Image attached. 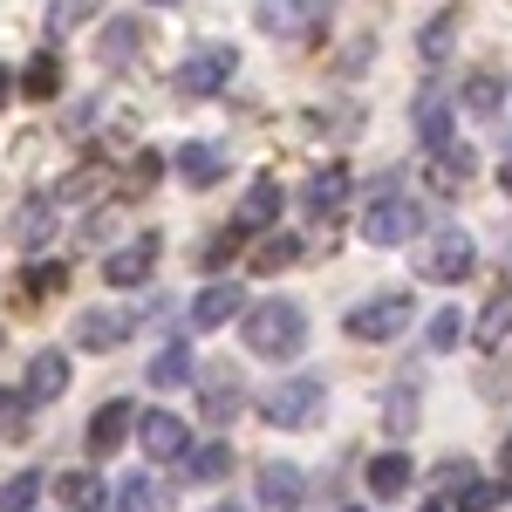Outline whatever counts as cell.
Wrapping results in <instances>:
<instances>
[{
	"label": "cell",
	"instance_id": "obj_1",
	"mask_svg": "<svg viewBox=\"0 0 512 512\" xmlns=\"http://www.w3.org/2000/svg\"><path fill=\"white\" fill-rule=\"evenodd\" d=\"M301 342H308V315H301V301H260V308H246V349H253V355L287 362Z\"/></svg>",
	"mask_w": 512,
	"mask_h": 512
},
{
	"label": "cell",
	"instance_id": "obj_2",
	"mask_svg": "<svg viewBox=\"0 0 512 512\" xmlns=\"http://www.w3.org/2000/svg\"><path fill=\"white\" fill-rule=\"evenodd\" d=\"M417 226H424V212H417V198H403V192L369 198V212H362V239L369 246H410Z\"/></svg>",
	"mask_w": 512,
	"mask_h": 512
},
{
	"label": "cell",
	"instance_id": "obj_3",
	"mask_svg": "<svg viewBox=\"0 0 512 512\" xmlns=\"http://www.w3.org/2000/svg\"><path fill=\"white\" fill-rule=\"evenodd\" d=\"M260 410L280 431H308V424H321V383L315 376H287V383H274V390L260 396Z\"/></svg>",
	"mask_w": 512,
	"mask_h": 512
},
{
	"label": "cell",
	"instance_id": "obj_4",
	"mask_svg": "<svg viewBox=\"0 0 512 512\" xmlns=\"http://www.w3.org/2000/svg\"><path fill=\"white\" fill-rule=\"evenodd\" d=\"M410 294H376V301H362V308H349L342 315V328H349L355 342H390V335H403L410 328Z\"/></svg>",
	"mask_w": 512,
	"mask_h": 512
},
{
	"label": "cell",
	"instance_id": "obj_5",
	"mask_svg": "<svg viewBox=\"0 0 512 512\" xmlns=\"http://www.w3.org/2000/svg\"><path fill=\"white\" fill-rule=\"evenodd\" d=\"M239 55L226 48V41H205V48H192L185 55V69H178V96H219L226 82H233Z\"/></svg>",
	"mask_w": 512,
	"mask_h": 512
},
{
	"label": "cell",
	"instance_id": "obj_6",
	"mask_svg": "<svg viewBox=\"0 0 512 512\" xmlns=\"http://www.w3.org/2000/svg\"><path fill=\"white\" fill-rule=\"evenodd\" d=\"M478 267V253H472V239L465 233H437L424 253H417V274L437 280V287H451V280H465Z\"/></svg>",
	"mask_w": 512,
	"mask_h": 512
},
{
	"label": "cell",
	"instance_id": "obj_7",
	"mask_svg": "<svg viewBox=\"0 0 512 512\" xmlns=\"http://www.w3.org/2000/svg\"><path fill=\"white\" fill-rule=\"evenodd\" d=\"M239 403H246V383H239L233 369H219V362L198 369V417H205V424H233Z\"/></svg>",
	"mask_w": 512,
	"mask_h": 512
},
{
	"label": "cell",
	"instance_id": "obj_8",
	"mask_svg": "<svg viewBox=\"0 0 512 512\" xmlns=\"http://www.w3.org/2000/svg\"><path fill=\"white\" fill-rule=\"evenodd\" d=\"M444 472H451V512H499L506 506L499 478H478L472 465H444Z\"/></svg>",
	"mask_w": 512,
	"mask_h": 512
},
{
	"label": "cell",
	"instance_id": "obj_9",
	"mask_svg": "<svg viewBox=\"0 0 512 512\" xmlns=\"http://www.w3.org/2000/svg\"><path fill=\"white\" fill-rule=\"evenodd\" d=\"M130 328H137V315H130V308H82V315H76V342L103 355V349H117Z\"/></svg>",
	"mask_w": 512,
	"mask_h": 512
},
{
	"label": "cell",
	"instance_id": "obj_10",
	"mask_svg": "<svg viewBox=\"0 0 512 512\" xmlns=\"http://www.w3.org/2000/svg\"><path fill=\"white\" fill-rule=\"evenodd\" d=\"M151 267H158V233L117 246V253L103 260V280H110V287H137V280H151Z\"/></svg>",
	"mask_w": 512,
	"mask_h": 512
},
{
	"label": "cell",
	"instance_id": "obj_11",
	"mask_svg": "<svg viewBox=\"0 0 512 512\" xmlns=\"http://www.w3.org/2000/svg\"><path fill=\"white\" fill-rule=\"evenodd\" d=\"M62 390H69V355L62 349L28 355V383H21V396H28V403H55Z\"/></svg>",
	"mask_w": 512,
	"mask_h": 512
},
{
	"label": "cell",
	"instance_id": "obj_12",
	"mask_svg": "<svg viewBox=\"0 0 512 512\" xmlns=\"http://www.w3.org/2000/svg\"><path fill=\"white\" fill-rule=\"evenodd\" d=\"M137 424H144V410H130V403H103V410H96V424H89V451H96V458H110Z\"/></svg>",
	"mask_w": 512,
	"mask_h": 512
},
{
	"label": "cell",
	"instance_id": "obj_13",
	"mask_svg": "<svg viewBox=\"0 0 512 512\" xmlns=\"http://www.w3.org/2000/svg\"><path fill=\"white\" fill-rule=\"evenodd\" d=\"M137 437H144V451L151 458H185V417H171V410H144V424H137Z\"/></svg>",
	"mask_w": 512,
	"mask_h": 512
},
{
	"label": "cell",
	"instance_id": "obj_14",
	"mask_svg": "<svg viewBox=\"0 0 512 512\" xmlns=\"http://www.w3.org/2000/svg\"><path fill=\"white\" fill-rule=\"evenodd\" d=\"M239 308H246V294L219 280V287H205V294L192 301V328H198V335H212V328H226V321H233Z\"/></svg>",
	"mask_w": 512,
	"mask_h": 512
},
{
	"label": "cell",
	"instance_id": "obj_15",
	"mask_svg": "<svg viewBox=\"0 0 512 512\" xmlns=\"http://www.w3.org/2000/svg\"><path fill=\"white\" fill-rule=\"evenodd\" d=\"M274 212H280V185L274 178H253L246 198H239V212H233V226L239 233H260V226H274Z\"/></svg>",
	"mask_w": 512,
	"mask_h": 512
},
{
	"label": "cell",
	"instance_id": "obj_16",
	"mask_svg": "<svg viewBox=\"0 0 512 512\" xmlns=\"http://www.w3.org/2000/svg\"><path fill=\"white\" fill-rule=\"evenodd\" d=\"M417 137H424V151H451V144H458V137H451V103H444V96H417Z\"/></svg>",
	"mask_w": 512,
	"mask_h": 512
},
{
	"label": "cell",
	"instance_id": "obj_17",
	"mask_svg": "<svg viewBox=\"0 0 512 512\" xmlns=\"http://www.w3.org/2000/svg\"><path fill=\"white\" fill-rule=\"evenodd\" d=\"M55 233V212H48V198H28V205H14V246L21 253H41Z\"/></svg>",
	"mask_w": 512,
	"mask_h": 512
},
{
	"label": "cell",
	"instance_id": "obj_18",
	"mask_svg": "<svg viewBox=\"0 0 512 512\" xmlns=\"http://www.w3.org/2000/svg\"><path fill=\"white\" fill-rule=\"evenodd\" d=\"M260 499H267L274 512H294L301 499H308V478L294 472V465H267V472H260Z\"/></svg>",
	"mask_w": 512,
	"mask_h": 512
},
{
	"label": "cell",
	"instance_id": "obj_19",
	"mask_svg": "<svg viewBox=\"0 0 512 512\" xmlns=\"http://www.w3.org/2000/svg\"><path fill=\"white\" fill-rule=\"evenodd\" d=\"M253 21H260V35H301L315 14H308V0H260Z\"/></svg>",
	"mask_w": 512,
	"mask_h": 512
},
{
	"label": "cell",
	"instance_id": "obj_20",
	"mask_svg": "<svg viewBox=\"0 0 512 512\" xmlns=\"http://www.w3.org/2000/svg\"><path fill=\"white\" fill-rule=\"evenodd\" d=\"M178 178H185V185H219V178H226V151H219V144H185V151H178Z\"/></svg>",
	"mask_w": 512,
	"mask_h": 512
},
{
	"label": "cell",
	"instance_id": "obj_21",
	"mask_svg": "<svg viewBox=\"0 0 512 512\" xmlns=\"http://www.w3.org/2000/svg\"><path fill=\"white\" fill-rule=\"evenodd\" d=\"M369 492H376V499H403V492H410V458H403V451H383V458L369 465Z\"/></svg>",
	"mask_w": 512,
	"mask_h": 512
},
{
	"label": "cell",
	"instance_id": "obj_22",
	"mask_svg": "<svg viewBox=\"0 0 512 512\" xmlns=\"http://www.w3.org/2000/svg\"><path fill=\"white\" fill-rule=\"evenodd\" d=\"M144 35H151L144 21H110V28H103V62H110V69H123V62L144 48Z\"/></svg>",
	"mask_w": 512,
	"mask_h": 512
},
{
	"label": "cell",
	"instance_id": "obj_23",
	"mask_svg": "<svg viewBox=\"0 0 512 512\" xmlns=\"http://www.w3.org/2000/svg\"><path fill=\"white\" fill-rule=\"evenodd\" d=\"M472 335H478V349H499V342L512 335V287L485 301V315H478V328H472Z\"/></svg>",
	"mask_w": 512,
	"mask_h": 512
},
{
	"label": "cell",
	"instance_id": "obj_24",
	"mask_svg": "<svg viewBox=\"0 0 512 512\" xmlns=\"http://www.w3.org/2000/svg\"><path fill=\"white\" fill-rule=\"evenodd\" d=\"M14 82H21V96H28V103H48V96L62 89V62H55V55H35Z\"/></svg>",
	"mask_w": 512,
	"mask_h": 512
},
{
	"label": "cell",
	"instance_id": "obj_25",
	"mask_svg": "<svg viewBox=\"0 0 512 512\" xmlns=\"http://www.w3.org/2000/svg\"><path fill=\"white\" fill-rule=\"evenodd\" d=\"M499 103H506V76H499V69H478V76L465 82V110H472V117H492Z\"/></svg>",
	"mask_w": 512,
	"mask_h": 512
},
{
	"label": "cell",
	"instance_id": "obj_26",
	"mask_svg": "<svg viewBox=\"0 0 512 512\" xmlns=\"http://www.w3.org/2000/svg\"><path fill=\"white\" fill-rule=\"evenodd\" d=\"M342 198H349V171H342V164H321L315 178H308V205H315V212H335Z\"/></svg>",
	"mask_w": 512,
	"mask_h": 512
},
{
	"label": "cell",
	"instance_id": "obj_27",
	"mask_svg": "<svg viewBox=\"0 0 512 512\" xmlns=\"http://www.w3.org/2000/svg\"><path fill=\"white\" fill-rule=\"evenodd\" d=\"M117 506L123 512H171V492H164L158 478H130V485L117 492Z\"/></svg>",
	"mask_w": 512,
	"mask_h": 512
},
{
	"label": "cell",
	"instance_id": "obj_28",
	"mask_svg": "<svg viewBox=\"0 0 512 512\" xmlns=\"http://www.w3.org/2000/svg\"><path fill=\"white\" fill-rule=\"evenodd\" d=\"M96 7H103V0H55V7H48V35L69 41L82 21H96Z\"/></svg>",
	"mask_w": 512,
	"mask_h": 512
},
{
	"label": "cell",
	"instance_id": "obj_29",
	"mask_svg": "<svg viewBox=\"0 0 512 512\" xmlns=\"http://www.w3.org/2000/svg\"><path fill=\"white\" fill-rule=\"evenodd\" d=\"M472 144H451V151H437V164H431V185L437 192H451V185H458V178H472Z\"/></svg>",
	"mask_w": 512,
	"mask_h": 512
},
{
	"label": "cell",
	"instance_id": "obj_30",
	"mask_svg": "<svg viewBox=\"0 0 512 512\" xmlns=\"http://www.w3.org/2000/svg\"><path fill=\"white\" fill-rule=\"evenodd\" d=\"M192 376H198V369H192V355H185V349H164L158 362H151V383H158V390H185Z\"/></svg>",
	"mask_w": 512,
	"mask_h": 512
},
{
	"label": "cell",
	"instance_id": "obj_31",
	"mask_svg": "<svg viewBox=\"0 0 512 512\" xmlns=\"http://www.w3.org/2000/svg\"><path fill=\"white\" fill-rule=\"evenodd\" d=\"M192 478H205V485H219V478H233V451L226 444H205V451H192V465H185Z\"/></svg>",
	"mask_w": 512,
	"mask_h": 512
},
{
	"label": "cell",
	"instance_id": "obj_32",
	"mask_svg": "<svg viewBox=\"0 0 512 512\" xmlns=\"http://www.w3.org/2000/svg\"><path fill=\"white\" fill-rule=\"evenodd\" d=\"M35 499H41V472H14L7 492H0V512H28Z\"/></svg>",
	"mask_w": 512,
	"mask_h": 512
},
{
	"label": "cell",
	"instance_id": "obj_33",
	"mask_svg": "<svg viewBox=\"0 0 512 512\" xmlns=\"http://www.w3.org/2000/svg\"><path fill=\"white\" fill-rule=\"evenodd\" d=\"M294 253H301V239H267V246L253 253V274H280V267H294Z\"/></svg>",
	"mask_w": 512,
	"mask_h": 512
},
{
	"label": "cell",
	"instance_id": "obj_34",
	"mask_svg": "<svg viewBox=\"0 0 512 512\" xmlns=\"http://www.w3.org/2000/svg\"><path fill=\"white\" fill-rule=\"evenodd\" d=\"M383 424H390L396 437H403V431H417V390H396L390 403H383Z\"/></svg>",
	"mask_w": 512,
	"mask_h": 512
},
{
	"label": "cell",
	"instance_id": "obj_35",
	"mask_svg": "<svg viewBox=\"0 0 512 512\" xmlns=\"http://www.w3.org/2000/svg\"><path fill=\"white\" fill-rule=\"evenodd\" d=\"M451 28H458V14H437L431 28H424V41H417L424 62H444V55H451Z\"/></svg>",
	"mask_w": 512,
	"mask_h": 512
},
{
	"label": "cell",
	"instance_id": "obj_36",
	"mask_svg": "<svg viewBox=\"0 0 512 512\" xmlns=\"http://www.w3.org/2000/svg\"><path fill=\"white\" fill-rule=\"evenodd\" d=\"M465 342V315L458 308H437L431 315V349H458Z\"/></svg>",
	"mask_w": 512,
	"mask_h": 512
},
{
	"label": "cell",
	"instance_id": "obj_37",
	"mask_svg": "<svg viewBox=\"0 0 512 512\" xmlns=\"http://www.w3.org/2000/svg\"><path fill=\"white\" fill-rule=\"evenodd\" d=\"M62 499H69L76 512H89V499H96V472H69L62 478Z\"/></svg>",
	"mask_w": 512,
	"mask_h": 512
},
{
	"label": "cell",
	"instance_id": "obj_38",
	"mask_svg": "<svg viewBox=\"0 0 512 512\" xmlns=\"http://www.w3.org/2000/svg\"><path fill=\"white\" fill-rule=\"evenodd\" d=\"M28 410H35V403H28L21 390L7 396V444H21V437H28Z\"/></svg>",
	"mask_w": 512,
	"mask_h": 512
},
{
	"label": "cell",
	"instance_id": "obj_39",
	"mask_svg": "<svg viewBox=\"0 0 512 512\" xmlns=\"http://www.w3.org/2000/svg\"><path fill=\"white\" fill-rule=\"evenodd\" d=\"M226 260H233V239H226V233H219V239H205V253H198V267H205V274H219Z\"/></svg>",
	"mask_w": 512,
	"mask_h": 512
},
{
	"label": "cell",
	"instance_id": "obj_40",
	"mask_svg": "<svg viewBox=\"0 0 512 512\" xmlns=\"http://www.w3.org/2000/svg\"><path fill=\"white\" fill-rule=\"evenodd\" d=\"M499 458H506V472H512V437H506V451H499Z\"/></svg>",
	"mask_w": 512,
	"mask_h": 512
},
{
	"label": "cell",
	"instance_id": "obj_41",
	"mask_svg": "<svg viewBox=\"0 0 512 512\" xmlns=\"http://www.w3.org/2000/svg\"><path fill=\"white\" fill-rule=\"evenodd\" d=\"M506 198H512V158H506Z\"/></svg>",
	"mask_w": 512,
	"mask_h": 512
},
{
	"label": "cell",
	"instance_id": "obj_42",
	"mask_svg": "<svg viewBox=\"0 0 512 512\" xmlns=\"http://www.w3.org/2000/svg\"><path fill=\"white\" fill-rule=\"evenodd\" d=\"M424 512H451V506H424Z\"/></svg>",
	"mask_w": 512,
	"mask_h": 512
},
{
	"label": "cell",
	"instance_id": "obj_43",
	"mask_svg": "<svg viewBox=\"0 0 512 512\" xmlns=\"http://www.w3.org/2000/svg\"><path fill=\"white\" fill-rule=\"evenodd\" d=\"M219 512H226V506H219Z\"/></svg>",
	"mask_w": 512,
	"mask_h": 512
},
{
	"label": "cell",
	"instance_id": "obj_44",
	"mask_svg": "<svg viewBox=\"0 0 512 512\" xmlns=\"http://www.w3.org/2000/svg\"><path fill=\"white\" fill-rule=\"evenodd\" d=\"M349 512H355V506H349Z\"/></svg>",
	"mask_w": 512,
	"mask_h": 512
}]
</instances>
